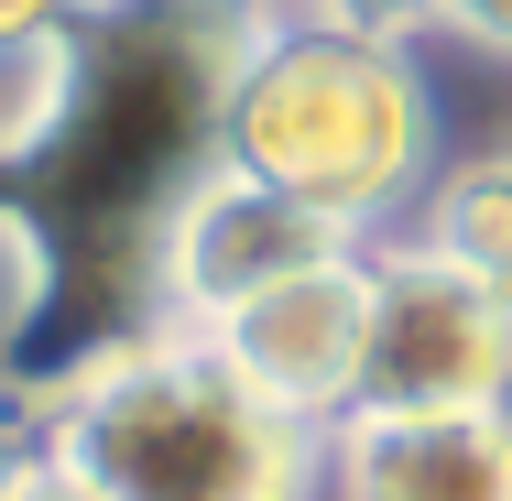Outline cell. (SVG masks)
<instances>
[{"instance_id": "7", "label": "cell", "mask_w": 512, "mask_h": 501, "mask_svg": "<svg viewBox=\"0 0 512 501\" xmlns=\"http://www.w3.org/2000/svg\"><path fill=\"white\" fill-rule=\"evenodd\" d=\"M393 240H414L425 262H447V273H469V284L512 295V142L447 153V164L425 175V197H414V218L393 229Z\"/></svg>"}, {"instance_id": "2", "label": "cell", "mask_w": 512, "mask_h": 501, "mask_svg": "<svg viewBox=\"0 0 512 501\" xmlns=\"http://www.w3.org/2000/svg\"><path fill=\"white\" fill-rule=\"evenodd\" d=\"M22 414L99 501H327V425L262 403L197 327H131Z\"/></svg>"}, {"instance_id": "10", "label": "cell", "mask_w": 512, "mask_h": 501, "mask_svg": "<svg viewBox=\"0 0 512 501\" xmlns=\"http://www.w3.org/2000/svg\"><path fill=\"white\" fill-rule=\"evenodd\" d=\"M316 22H338V33H371V44H425L436 33V0H295Z\"/></svg>"}, {"instance_id": "16", "label": "cell", "mask_w": 512, "mask_h": 501, "mask_svg": "<svg viewBox=\"0 0 512 501\" xmlns=\"http://www.w3.org/2000/svg\"><path fill=\"white\" fill-rule=\"evenodd\" d=\"M218 11H229V0H218Z\"/></svg>"}, {"instance_id": "4", "label": "cell", "mask_w": 512, "mask_h": 501, "mask_svg": "<svg viewBox=\"0 0 512 501\" xmlns=\"http://www.w3.org/2000/svg\"><path fill=\"white\" fill-rule=\"evenodd\" d=\"M512 403V295L425 262L414 240H371V349L349 414H491Z\"/></svg>"}, {"instance_id": "1", "label": "cell", "mask_w": 512, "mask_h": 501, "mask_svg": "<svg viewBox=\"0 0 512 501\" xmlns=\"http://www.w3.org/2000/svg\"><path fill=\"white\" fill-rule=\"evenodd\" d=\"M207 153L306 197L360 251L393 240L447 164V109L425 44L338 33L295 0H229V44L207 66Z\"/></svg>"}, {"instance_id": "15", "label": "cell", "mask_w": 512, "mask_h": 501, "mask_svg": "<svg viewBox=\"0 0 512 501\" xmlns=\"http://www.w3.org/2000/svg\"><path fill=\"white\" fill-rule=\"evenodd\" d=\"M109 11H131V0H77V22H109Z\"/></svg>"}, {"instance_id": "8", "label": "cell", "mask_w": 512, "mask_h": 501, "mask_svg": "<svg viewBox=\"0 0 512 501\" xmlns=\"http://www.w3.org/2000/svg\"><path fill=\"white\" fill-rule=\"evenodd\" d=\"M88 22H55V33H0V175L55 153L66 120L88 99Z\"/></svg>"}, {"instance_id": "3", "label": "cell", "mask_w": 512, "mask_h": 501, "mask_svg": "<svg viewBox=\"0 0 512 501\" xmlns=\"http://www.w3.org/2000/svg\"><path fill=\"white\" fill-rule=\"evenodd\" d=\"M360 240L338 229V218H316L306 197H284V186H262V175H240V164H218L207 153L197 175L164 197L153 218V327H229L251 295H273V284H295L316 262H349Z\"/></svg>"}, {"instance_id": "12", "label": "cell", "mask_w": 512, "mask_h": 501, "mask_svg": "<svg viewBox=\"0 0 512 501\" xmlns=\"http://www.w3.org/2000/svg\"><path fill=\"white\" fill-rule=\"evenodd\" d=\"M33 458H44V447H33V414H22V403H0V501L33 480Z\"/></svg>"}, {"instance_id": "11", "label": "cell", "mask_w": 512, "mask_h": 501, "mask_svg": "<svg viewBox=\"0 0 512 501\" xmlns=\"http://www.w3.org/2000/svg\"><path fill=\"white\" fill-rule=\"evenodd\" d=\"M425 44H458V55H480V66L512 77V0H436V33Z\"/></svg>"}, {"instance_id": "9", "label": "cell", "mask_w": 512, "mask_h": 501, "mask_svg": "<svg viewBox=\"0 0 512 501\" xmlns=\"http://www.w3.org/2000/svg\"><path fill=\"white\" fill-rule=\"evenodd\" d=\"M44 305V240H33V218H11L0 207V349L22 338V316Z\"/></svg>"}, {"instance_id": "14", "label": "cell", "mask_w": 512, "mask_h": 501, "mask_svg": "<svg viewBox=\"0 0 512 501\" xmlns=\"http://www.w3.org/2000/svg\"><path fill=\"white\" fill-rule=\"evenodd\" d=\"M11 501H99V491H77L66 469H44V458H33V480H22V491H11Z\"/></svg>"}, {"instance_id": "5", "label": "cell", "mask_w": 512, "mask_h": 501, "mask_svg": "<svg viewBox=\"0 0 512 501\" xmlns=\"http://www.w3.org/2000/svg\"><path fill=\"white\" fill-rule=\"evenodd\" d=\"M207 338H218V360L262 403H284V414H306V425H338V414L360 403V349H371V251L316 262L295 284L251 295L229 327H207Z\"/></svg>"}, {"instance_id": "6", "label": "cell", "mask_w": 512, "mask_h": 501, "mask_svg": "<svg viewBox=\"0 0 512 501\" xmlns=\"http://www.w3.org/2000/svg\"><path fill=\"white\" fill-rule=\"evenodd\" d=\"M327 501H512V403H491V414H338Z\"/></svg>"}, {"instance_id": "13", "label": "cell", "mask_w": 512, "mask_h": 501, "mask_svg": "<svg viewBox=\"0 0 512 501\" xmlns=\"http://www.w3.org/2000/svg\"><path fill=\"white\" fill-rule=\"evenodd\" d=\"M77 22V0H0V33H55Z\"/></svg>"}]
</instances>
